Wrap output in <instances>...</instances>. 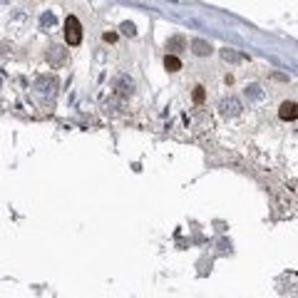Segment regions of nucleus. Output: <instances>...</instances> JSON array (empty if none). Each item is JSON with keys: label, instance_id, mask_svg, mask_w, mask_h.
<instances>
[{"label": "nucleus", "instance_id": "39448f33", "mask_svg": "<svg viewBox=\"0 0 298 298\" xmlns=\"http://www.w3.org/2000/svg\"><path fill=\"white\" fill-rule=\"evenodd\" d=\"M221 109H224V114H236V112L241 109V104H239L236 99H229V102L221 104Z\"/></svg>", "mask_w": 298, "mask_h": 298}, {"label": "nucleus", "instance_id": "f03ea898", "mask_svg": "<svg viewBox=\"0 0 298 298\" xmlns=\"http://www.w3.org/2000/svg\"><path fill=\"white\" fill-rule=\"evenodd\" d=\"M279 114H281V119H286V122L298 119V102H284L281 109H279Z\"/></svg>", "mask_w": 298, "mask_h": 298}, {"label": "nucleus", "instance_id": "0eeeda50", "mask_svg": "<svg viewBox=\"0 0 298 298\" xmlns=\"http://www.w3.org/2000/svg\"><path fill=\"white\" fill-rule=\"evenodd\" d=\"M122 32H124V35H134V25H132V22H124V25H122Z\"/></svg>", "mask_w": 298, "mask_h": 298}, {"label": "nucleus", "instance_id": "423d86ee", "mask_svg": "<svg viewBox=\"0 0 298 298\" xmlns=\"http://www.w3.org/2000/svg\"><path fill=\"white\" fill-rule=\"evenodd\" d=\"M194 102H204V87H194Z\"/></svg>", "mask_w": 298, "mask_h": 298}, {"label": "nucleus", "instance_id": "6e6552de", "mask_svg": "<svg viewBox=\"0 0 298 298\" xmlns=\"http://www.w3.org/2000/svg\"><path fill=\"white\" fill-rule=\"evenodd\" d=\"M104 40H107V42H114L117 35H114V32H104Z\"/></svg>", "mask_w": 298, "mask_h": 298}, {"label": "nucleus", "instance_id": "7ed1b4c3", "mask_svg": "<svg viewBox=\"0 0 298 298\" xmlns=\"http://www.w3.org/2000/svg\"><path fill=\"white\" fill-rule=\"evenodd\" d=\"M164 67H167L169 72H177V70H182V60L174 57V55H167V57H164Z\"/></svg>", "mask_w": 298, "mask_h": 298}, {"label": "nucleus", "instance_id": "20e7f679", "mask_svg": "<svg viewBox=\"0 0 298 298\" xmlns=\"http://www.w3.org/2000/svg\"><path fill=\"white\" fill-rule=\"evenodd\" d=\"M192 47H194V52H197V55H209V52H211V45H209V42H204V40H194V42H192Z\"/></svg>", "mask_w": 298, "mask_h": 298}, {"label": "nucleus", "instance_id": "f257e3e1", "mask_svg": "<svg viewBox=\"0 0 298 298\" xmlns=\"http://www.w3.org/2000/svg\"><path fill=\"white\" fill-rule=\"evenodd\" d=\"M65 40H67V45H80L82 42V25H80V20L75 17V15H70L67 20H65Z\"/></svg>", "mask_w": 298, "mask_h": 298}]
</instances>
